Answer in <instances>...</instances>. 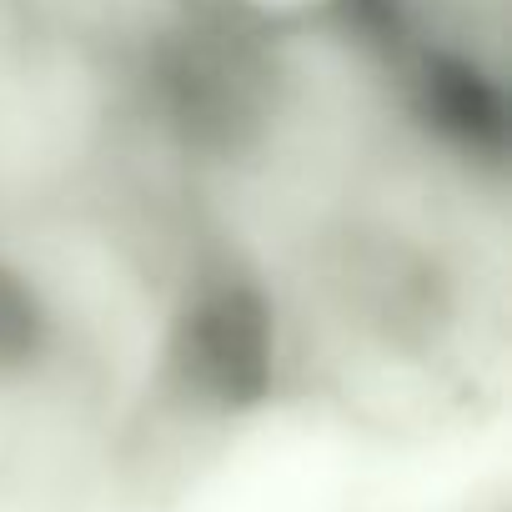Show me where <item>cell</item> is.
Listing matches in <instances>:
<instances>
[{
    "mask_svg": "<svg viewBox=\"0 0 512 512\" xmlns=\"http://www.w3.org/2000/svg\"><path fill=\"white\" fill-rule=\"evenodd\" d=\"M507 0H367V31L442 91L502 111Z\"/></svg>",
    "mask_w": 512,
    "mask_h": 512,
    "instance_id": "1",
    "label": "cell"
}]
</instances>
